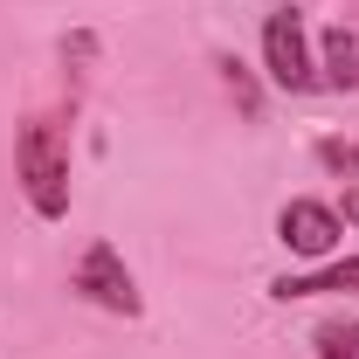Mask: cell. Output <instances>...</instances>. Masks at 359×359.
Wrapping results in <instances>:
<instances>
[{
  "instance_id": "obj_1",
  "label": "cell",
  "mask_w": 359,
  "mask_h": 359,
  "mask_svg": "<svg viewBox=\"0 0 359 359\" xmlns=\"http://www.w3.org/2000/svg\"><path fill=\"white\" fill-rule=\"evenodd\" d=\"M14 180H21V201L42 222L69 215V138H62L55 118H28L14 132Z\"/></svg>"
},
{
  "instance_id": "obj_2",
  "label": "cell",
  "mask_w": 359,
  "mask_h": 359,
  "mask_svg": "<svg viewBox=\"0 0 359 359\" xmlns=\"http://www.w3.org/2000/svg\"><path fill=\"white\" fill-rule=\"evenodd\" d=\"M263 69H269V83L290 90V97L318 90V48L304 35V14L297 7H269L263 14Z\"/></svg>"
},
{
  "instance_id": "obj_3",
  "label": "cell",
  "mask_w": 359,
  "mask_h": 359,
  "mask_svg": "<svg viewBox=\"0 0 359 359\" xmlns=\"http://www.w3.org/2000/svg\"><path fill=\"white\" fill-rule=\"evenodd\" d=\"M69 290H76L83 304H97V311H111V318H138V311H145L138 276L125 269L118 242H90L83 256H76V269H69Z\"/></svg>"
},
{
  "instance_id": "obj_4",
  "label": "cell",
  "mask_w": 359,
  "mask_h": 359,
  "mask_svg": "<svg viewBox=\"0 0 359 359\" xmlns=\"http://www.w3.org/2000/svg\"><path fill=\"white\" fill-rule=\"evenodd\" d=\"M276 242H283L297 263H332L339 242H346V222H339V208L297 194V201H283V215H276Z\"/></svg>"
},
{
  "instance_id": "obj_5",
  "label": "cell",
  "mask_w": 359,
  "mask_h": 359,
  "mask_svg": "<svg viewBox=\"0 0 359 359\" xmlns=\"http://www.w3.org/2000/svg\"><path fill=\"white\" fill-rule=\"evenodd\" d=\"M332 290H359V256H332V263H311L304 276H276L269 297L290 304V297H332Z\"/></svg>"
},
{
  "instance_id": "obj_6",
  "label": "cell",
  "mask_w": 359,
  "mask_h": 359,
  "mask_svg": "<svg viewBox=\"0 0 359 359\" xmlns=\"http://www.w3.org/2000/svg\"><path fill=\"white\" fill-rule=\"evenodd\" d=\"M318 90H359V35L346 21L318 35Z\"/></svg>"
},
{
  "instance_id": "obj_7",
  "label": "cell",
  "mask_w": 359,
  "mask_h": 359,
  "mask_svg": "<svg viewBox=\"0 0 359 359\" xmlns=\"http://www.w3.org/2000/svg\"><path fill=\"white\" fill-rule=\"evenodd\" d=\"M311 159L325 166V173H339V180H359V138L325 132V138H311Z\"/></svg>"
},
{
  "instance_id": "obj_8",
  "label": "cell",
  "mask_w": 359,
  "mask_h": 359,
  "mask_svg": "<svg viewBox=\"0 0 359 359\" xmlns=\"http://www.w3.org/2000/svg\"><path fill=\"white\" fill-rule=\"evenodd\" d=\"M318 359H359V318H325L311 332Z\"/></svg>"
},
{
  "instance_id": "obj_9",
  "label": "cell",
  "mask_w": 359,
  "mask_h": 359,
  "mask_svg": "<svg viewBox=\"0 0 359 359\" xmlns=\"http://www.w3.org/2000/svg\"><path fill=\"white\" fill-rule=\"evenodd\" d=\"M222 76H228V90H235V104L256 118V111H263V97H256V83H249V69H242L235 55H222Z\"/></svg>"
},
{
  "instance_id": "obj_10",
  "label": "cell",
  "mask_w": 359,
  "mask_h": 359,
  "mask_svg": "<svg viewBox=\"0 0 359 359\" xmlns=\"http://www.w3.org/2000/svg\"><path fill=\"white\" fill-rule=\"evenodd\" d=\"M339 222L359 228V180H346V201H339Z\"/></svg>"
}]
</instances>
